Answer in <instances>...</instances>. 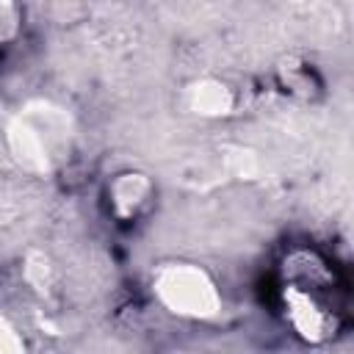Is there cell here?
I'll return each instance as SVG.
<instances>
[{
  "mask_svg": "<svg viewBox=\"0 0 354 354\" xmlns=\"http://www.w3.org/2000/svg\"><path fill=\"white\" fill-rule=\"evenodd\" d=\"M69 113L44 100L28 102L6 127V141L14 160L33 174H50L69 152Z\"/></svg>",
  "mask_w": 354,
  "mask_h": 354,
  "instance_id": "cell-1",
  "label": "cell"
},
{
  "mask_svg": "<svg viewBox=\"0 0 354 354\" xmlns=\"http://www.w3.org/2000/svg\"><path fill=\"white\" fill-rule=\"evenodd\" d=\"M158 301L180 318H216L221 310V293L210 274L194 263H166L152 279Z\"/></svg>",
  "mask_w": 354,
  "mask_h": 354,
  "instance_id": "cell-2",
  "label": "cell"
},
{
  "mask_svg": "<svg viewBox=\"0 0 354 354\" xmlns=\"http://www.w3.org/2000/svg\"><path fill=\"white\" fill-rule=\"evenodd\" d=\"M301 254H304V263H307V252H301ZM301 274L310 277V285L304 279H299V277L285 285V290H282L285 315H288V321H290V326L296 329L299 337H304L307 343H321V340H326L332 335L335 315H332V310H326L324 301H318V296L313 293V285L326 282V274H324L321 266L315 268V277L310 274L307 266L301 268Z\"/></svg>",
  "mask_w": 354,
  "mask_h": 354,
  "instance_id": "cell-3",
  "label": "cell"
},
{
  "mask_svg": "<svg viewBox=\"0 0 354 354\" xmlns=\"http://www.w3.org/2000/svg\"><path fill=\"white\" fill-rule=\"evenodd\" d=\"M152 199V183L141 171H124L111 183V207L119 218H136Z\"/></svg>",
  "mask_w": 354,
  "mask_h": 354,
  "instance_id": "cell-4",
  "label": "cell"
},
{
  "mask_svg": "<svg viewBox=\"0 0 354 354\" xmlns=\"http://www.w3.org/2000/svg\"><path fill=\"white\" fill-rule=\"evenodd\" d=\"M188 108L199 116H227L232 111V91L221 80H199L188 88Z\"/></svg>",
  "mask_w": 354,
  "mask_h": 354,
  "instance_id": "cell-5",
  "label": "cell"
},
{
  "mask_svg": "<svg viewBox=\"0 0 354 354\" xmlns=\"http://www.w3.org/2000/svg\"><path fill=\"white\" fill-rule=\"evenodd\" d=\"M19 28V8L14 0H0V44H6Z\"/></svg>",
  "mask_w": 354,
  "mask_h": 354,
  "instance_id": "cell-6",
  "label": "cell"
},
{
  "mask_svg": "<svg viewBox=\"0 0 354 354\" xmlns=\"http://www.w3.org/2000/svg\"><path fill=\"white\" fill-rule=\"evenodd\" d=\"M19 351H25L22 335L14 329V324L6 315H0V354H19Z\"/></svg>",
  "mask_w": 354,
  "mask_h": 354,
  "instance_id": "cell-7",
  "label": "cell"
}]
</instances>
